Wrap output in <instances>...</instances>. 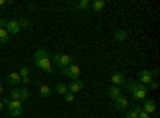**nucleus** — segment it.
<instances>
[{"mask_svg":"<svg viewBox=\"0 0 160 118\" xmlns=\"http://www.w3.org/2000/svg\"><path fill=\"white\" fill-rule=\"evenodd\" d=\"M128 89L133 94V99L135 101H144L146 96H148V88H146L144 85H141V83L131 82V83H128Z\"/></svg>","mask_w":160,"mask_h":118,"instance_id":"nucleus-1","label":"nucleus"},{"mask_svg":"<svg viewBox=\"0 0 160 118\" xmlns=\"http://www.w3.org/2000/svg\"><path fill=\"white\" fill-rule=\"evenodd\" d=\"M53 61H55V64L59 69H66V67H69L71 64H74V59L69 54H55L53 56Z\"/></svg>","mask_w":160,"mask_h":118,"instance_id":"nucleus-2","label":"nucleus"},{"mask_svg":"<svg viewBox=\"0 0 160 118\" xmlns=\"http://www.w3.org/2000/svg\"><path fill=\"white\" fill-rule=\"evenodd\" d=\"M61 73L64 77L71 78V80H78V77H80V67H78L77 64H71L69 67L61 69Z\"/></svg>","mask_w":160,"mask_h":118,"instance_id":"nucleus-3","label":"nucleus"},{"mask_svg":"<svg viewBox=\"0 0 160 118\" xmlns=\"http://www.w3.org/2000/svg\"><path fill=\"white\" fill-rule=\"evenodd\" d=\"M5 29H7L8 34H19V31H21L19 21H18V19H10V21H7Z\"/></svg>","mask_w":160,"mask_h":118,"instance_id":"nucleus-4","label":"nucleus"},{"mask_svg":"<svg viewBox=\"0 0 160 118\" xmlns=\"http://www.w3.org/2000/svg\"><path fill=\"white\" fill-rule=\"evenodd\" d=\"M138 80H139V83L141 85H149L152 80H154V75L151 73V70H141L139 73H138Z\"/></svg>","mask_w":160,"mask_h":118,"instance_id":"nucleus-5","label":"nucleus"},{"mask_svg":"<svg viewBox=\"0 0 160 118\" xmlns=\"http://www.w3.org/2000/svg\"><path fill=\"white\" fill-rule=\"evenodd\" d=\"M142 110H144L146 113H148L149 116H151V115H157V113H158V112H157V106H155V101H152V99H146Z\"/></svg>","mask_w":160,"mask_h":118,"instance_id":"nucleus-6","label":"nucleus"},{"mask_svg":"<svg viewBox=\"0 0 160 118\" xmlns=\"http://www.w3.org/2000/svg\"><path fill=\"white\" fill-rule=\"evenodd\" d=\"M35 65H37L38 69L45 70L47 73H53V67H51L50 58H47V59H38V61H35Z\"/></svg>","mask_w":160,"mask_h":118,"instance_id":"nucleus-7","label":"nucleus"},{"mask_svg":"<svg viewBox=\"0 0 160 118\" xmlns=\"http://www.w3.org/2000/svg\"><path fill=\"white\" fill-rule=\"evenodd\" d=\"M68 89H69V93L75 94V93H78V91L83 89V82L82 80H72L71 85L68 86Z\"/></svg>","mask_w":160,"mask_h":118,"instance_id":"nucleus-8","label":"nucleus"},{"mask_svg":"<svg viewBox=\"0 0 160 118\" xmlns=\"http://www.w3.org/2000/svg\"><path fill=\"white\" fill-rule=\"evenodd\" d=\"M7 82H8V85H11V86H18V85L21 83V77H19L18 72H11V73L8 75V78H7Z\"/></svg>","mask_w":160,"mask_h":118,"instance_id":"nucleus-9","label":"nucleus"},{"mask_svg":"<svg viewBox=\"0 0 160 118\" xmlns=\"http://www.w3.org/2000/svg\"><path fill=\"white\" fill-rule=\"evenodd\" d=\"M125 73H122V72H117V73H114L112 77H111V82L114 83V85H123L125 83Z\"/></svg>","mask_w":160,"mask_h":118,"instance_id":"nucleus-10","label":"nucleus"},{"mask_svg":"<svg viewBox=\"0 0 160 118\" xmlns=\"http://www.w3.org/2000/svg\"><path fill=\"white\" fill-rule=\"evenodd\" d=\"M108 96H109L112 101H115L117 97L122 96V89H120L118 86H111V88L108 89Z\"/></svg>","mask_w":160,"mask_h":118,"instance_id":"nucleus-11","label":"nucleus"},{"mask_svg":"<svg viewBox=\"0 0 160 118\" xmlns=\"http://www.w3.org/2000/svg\"><path fill=\"white\" fill-rule=\"evenodd\" d=\"M115 107H117L118 110H125V109L128 107V101H127V97H123V96L117 97V99H115Z\"/></svg>","mask_w":160,"mask_h":118,"instance_id":"nucleus-12","label":"nucleus"},{"mask_svg":"<svg viewBox=\"0 0 160 118\" xmlns=\"http://www.w3.org/2000/svg\"><path fill=\"white\" fill-rule=\"evenodd\" d=\"M47 58H50V54H48V51H47L45 48H40V50H37L35 53H34V59H35V61H38V59H47Z\"/></svg>","mask_w":160,"mask_h":118,"instance_id":"nucleus-13","label":"nucleus"},{"mask_svg":"<svg viewBox=\"0 0 160 118\" xmlns=\"http://www.w3.org/2000/svg\"><path fill=\"white\" fill-rule=\"evenodd\" d=\"M10 40V34L7 32L5 27H0V45H5Z\"/></svg>","mask_w":160,"mask_h":118,"instance_id":"nucleus-14","label":"nucleus"},{"mask_svg":"<svg viewBox=\"0 0 160 118\" xmlns=\"http://www.w3.org/2000/svg\"><path fill=\"white\" fill-rule=\"evenodd\" d=\"M38 93H40V96H42V97H48V96L51 94V88H50L48 85H40Z\"/></svg>","mask_w":160,"mask_h":118,"instance_id":"nucleus-15","label":"nucleus"},{"mask_svg":"<svg viewBox=\"0 0 160 118\" xmlns=\"http://www.w3.org/2000/svg\"><path fill=\"white\" fill-rule=\"evenodd\" d=\"M127 37H128V34L125 32V31H117L115 34H114V38L117 42H123V40H127Z\"/></svg>","mask_w":160,"mask_h":118,"instance_id":"nucleus-16","label":"nucleus"},{"mask_svg":"<svg viewBox=\"0 0 160 118\" xmlns=\"http://www.w3.org/2000/svg\"><path fill=\"white\" fill-rule=\"evenodd\" d=\"M56 93L61 94V96H66V94L69 93V89H68V86H66L64 83H58L56 85Z\"/></svg>","mask_w":160,"mask_h":118,"instance_id":"nucleus-17","label":"nucleus"},{"mask_svg":"<svg viewBox=\"0 0 160 118\" xmlns=\"http://www.w3.org/2000/svg\"><path fill=\"white\" fill-rule=\"evenodd\" d=\"M102 8H104V0H95L93 2V11L95 13H99Z\"/></svg>","mask_w":160,"mask_h":118,"instance_id":"nucleus-18","label":"nucleus"},{"mask_svg":"<svg viewBox=\"0 0 160 118\" xmlns=\"http://www.w3.org/2000/svg\"><path fill=\"white\" fill-rule=\"evenodd\" d=\"M139 110H141V107H139V106H135V107H133V110L127 112V118H138Z\"/></svg>","mask_w":160,"mask_h":118,"instance_id":"nucleus-19","label":"nucleus"},{"mask_svg":"<svg viewBox=\"0 0 160 118\" xmlns=\"http://www.w3.org/2000/svg\"><path fill=\"white\" fill-rule=\"evenodd\" d=\"M29 89L28 88H22V89H19V96H21V102H26L29 99Z\"/></svg>","mask_w":160,"mask_h":118,"instance_id":"nucleus-20","label":"nucleus"},{"mask_svg":"<svg viewBox=\"0 0 160 118\" xmlns=\"http://www.w3.org/2000/svg\"><path fill=\"white\" fill-rule=\"evenodd\" d=\"M19 26H21V29H29L31 26H32V21L28 19V18H22V19L19 21Z\"/></svg>","mask_w":160,"mask_h":118,"instance_id":"nucleus-21","label":"nucleus"},{"mask_svg":"<svg viewBox=\"0 0 160 118\" xmlns=\"http://www.w3.org/2000/svg\"><path fill=\"white\" fill-rule=\"evenodd\" d=\"M90 7V2H88V0H80V2L77 3V8L78 10H87Z\"/></svg>","mask_w":160,"mask_h":118,"instance_id":"nucleus-22","label":"nucleus"},{"mask_svg":"<svg viewBox=\"0 0 160 118\" xmlns=\"http://www.w3.org/2000/svg\"><path fill=\"white\" fill-rule=\"evenodd\" d=\"M10 96H11V101H21V96H19V89H13Z\"/></svg>","mask_w":160,"mask_h":118,"instance_id":"nucleus-23","label":"nucleus"},{"mask_svg":"<svg viewBox=\"0 0 160 118\" xmlns=\"http://www.w3.org/2000/svg\"><path fill=\"white\" fill-rule=\"evenodd\" d=\"M18 73H19V77H21V78H24V77H29L31 70H29V67H21V70H19Z\"/></svg>","mask_w":160,"mask_h":118,"instance_id":"nucleus-24","label":"nucleus"},{"mask_svg":"<svg viewBox=\"0 0 160 118\" xmlns=\"http://www.w3.org/2000/svg\"><path fill=\"white\" fill-rule=\"evenodd\" d=\"M10 113H11V116H21L22 115V109H15V110H10Z\"/></svg>","mask_w":160,"mask_h":118,"instance_id":"nucleus-25","label":"nucleus"},{"mask_svg":"<svg viewBox=\"0 0 160 118\" xmlns=\"http://www.w3.org/2000/svg\"><path fill=\"white\" fill-rule=\"evenodd\" d=\"M64 99H66V102H74V99H75V94H72V93H68L64 96Z\"/></svg>","mask_w":160,"mask_h":118,"instance_id":"nucleus-26","label":"nucleus"},{"mask_svg":"<svg viewBox=\"0 0 160 118\" xmlns=\"http://www.w3.org/2000/svg\"><path fill=\"white\" fill-rule=\"evenodd\" d=\"M157 88H158V82H157V80H152V82L149 83V89H157ZM149 89H148V91H149Z\"/></svg>","mask_w":160,"mask_h":118,"instance_id":"nucleus-27","label":"nucleus"},{"mask_svg":"<svg viewBox=\"0 0 160 118\" xmlns=\"http://www.w3.org/2000/svg\"><path fill=\"white\" fill-rule=\"evenodd\" d=\"M138 118H149V115H148V113H146V112L141 109V110H139V113H138Z\"/></svg>","mask_w":160,"mask_h":118,"instance_id":"nucleus-28","label":"nucleus"},{"mask_svg":"<svg viewBox=\"0 0 160 118\" xmlns=\"http://www.w3.org/2000/svg\"><path fill=\"white\" fill-rule=\"evenodd\" d=\"M21 80H22L24 83H31V78H29V77H24V78H21Z\"/></svg>","mask_w":160,"mask_h":118,"instance_id":"nucleus-29","label":"nucleus"},{"mask_svg":"<svg viewBox=\"0 0 160 118\" xmlns=\"http://www.w3.org/2000/svg\"><path fill=\"white\" fill-rule=\"evenodd\" d=\"M7 3H8V2H7V0H0V8H2L3 5H7Z\"/></svg>","mask_w":160,"mask_h":118,"instance_id":"nucleus-30","label":"nucleus"},{"mask_svg":"<svg viewBox=\"0 0 160 118\" xmlns=\"http://www.w3.org/2000/svg\"><path fill=\"white\" fill-rule=\"evenodd\" d=\"M2 93H3V85L0 83V94H2Z\"/></svg>","mask_w":160,"mask_h":118,"instance_id":"nucleus-31","label":"nucleus"},{"mask_svg":"<svg viewBox=\"0 0 160 118\" xmlns=\"http://www.w3.org/2000/svg\"><path fill=\"white\" fill-rule=\"evenodd\" d=\"M3 107H5V106H3V102H2V101H0V110H2Z\"/></svg>","mask_w":160,"mask_h":118,"instance_id":"nucleus-32","label":"nucleus"}]
</instances>
